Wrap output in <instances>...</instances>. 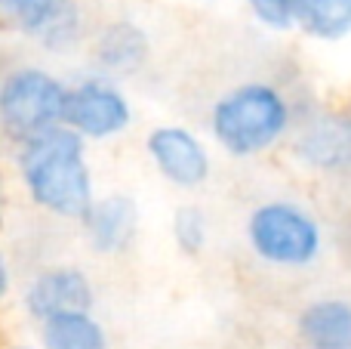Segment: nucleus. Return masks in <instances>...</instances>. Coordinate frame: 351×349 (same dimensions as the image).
<instances>
[{
	"label": "nucleus",
	"mask_w": 351,
	"mask_h": 349,
	"mask_svg": "<svg viewBox=\"0 0 351 349\" xmlns=\"http://www.w3.org/2000/svg\"><path fill=\"white\" fill-rule=\"evenodd\" d=\"M16 349H31V346H16Z\"/></svg>",
	"instance_id": "a211bd4d"
},
{
	"label": "nucleus",
	"mask_w": 351,
	"mask_h": 349,
	"mask_svg": "<svg viewBox=\"0 0 351 349\" xmlns=\"http://www.w3.org/2000/svg\"><path fill=\"white\" fill-rule=\"evenodd\" d=\"M247 6L265 28L287 31L296 25V0H247Z\"/></svg>",
	"instance_id": "dca6fc26"
},
{
	"label": "nucleus",
	"mask_w": 351,
	"mask_h": 349,
	"mask_svg": "<svg viewBox=\"0 0 351 349\" xmlns=\"http://www.w3.org/2000/svg\"><path fill=\"white\" fill-rule=\"evenodd\" d=\"M247 241L256 257L284 269H302L321 254V226L293 201H265L250 214Z\"/></svg>",
	"instance_id": "7ed1b4c3"
},
{
	"label": "nucleus",
	"mask_w": 351,
	"mask_h": 349,
	"mask_svg": "<svg viewBox=\"0 0 351 349\" xmlns=\"http://www.w3.org/2000/svg\"><path fill=\"white\" fill-rule=\"evenodd\" d=\"M299 337L308 349H351V303L321 297L299 315Z\"/></svg>",
	"instance_id": "9b49d317"
},
{
	"label": "nucleus",
	"mask_w": 351,
	"mask_h": 349,
	"mask_svg": "<svg viewBox=\"0 0 351 349\" xmlns=\"http://www.w3.org/2000/svg\"><path fill=\"white\" fill-rule=\"evenodd\" d=\"M93 284L74 266H53L43 269L25 291V309L31 319L47 322L65 313H90Z\"/></svg>",
	"instance_id": "6e6552de"
},
{
	"label": "nucleus",
	"mask_w": 351,
	"mask_h": 349,
	"mask_svg": "<svg viewBox=\"0 0 351 349\" xmlns=\"http://www.w3.org/2000/svg\"><path fill=\"white\" fill-rule=\"evenodd\" d=\"M68 87L49 71L25 65L0 80V127L25 142L65 121Z\"/></svg>",
	"instance_id": "20e7f679"
},
{
	"label": "nucleus",
	"mask_w": 351,
	"mask_h": 349,
	"mask_svg": "<svg viewBox=\"0 0 351 349\" xmlns=\"http://www.w3.org/2000/svg\"><path fill=\"white\" fill-rule=\"evenodd\" d=\"M210 127L216 142L234 158H253V155L271 148L290 127V105L284 93L271 84L250 80L228 90L210 115Z\"/></svg>",
	"instance_id": "f03ea898"
},
{
	"label": "nucleus",
	"mask_w": 351,
	"mask_h": 349,
	"mask_svg": "<svg viewBox=\"0 0 351 349\" xmlns=\"http://www.w3.org/2000/svg\"><path fill=\"white\" fill-rule=\"evenodd\" d=\"M10 284H12V278H10V266H6V257H3V251H0V300H3V297L10 294Z\"/></svg>",
	"instance_id": "f3484780"
},
{
	"label": "nucleus",
	"mask_w": 351,
	"mask_h": 349,
	"mask_svg": "<svg viewBox=\"0 0 351 349\" xmlns=\"http://www.w3.org/2000/svg\"><path fill=\"white\" fill-rule=\"evenodd\" d=\"M296 155L311 170H351V115L333 111V115H321L315 121H308L299 130Z\"/></svg>",
	"instance_id": "1a4fd4ad"
},
{
	"label": "nucleus",
	"mask_w": 351,
	"mask_h": 349,
	"mask_svg": "<svg viewBox=\"0 0 351 349\" xmlns=\"http://www.w3.org/2000/svg\"><path fill=\"white\" fill-rule=\"evenodd\" d=\"M136 214L133 198L127 195H108L93 201L90 214L84 216L86 238L99 254H121L130 247V241L136 238Z\"/></svg>",
	"instance_id": "9d476101"
},
{
	"label": "nucleus",
	"mask_w": 351,
	"mask_h": 349,
	"mask_svg": "<svg viewBox=\"0 0 351 349\" xmlns=\"http://www.w3.org/2000/svg\"><path fill=\"white\" fill-rule=\"evenodd\" d=\"M133 109L127 96L108 78H86L68 87L65 127H71L80 139H108L130 127Z\"/></svg>",
	"instance_id": "39448f33"
},
{
	"label": "nucleus",
	"mask_w": 351,
	"mask_h": 349,
	"mask_svg": "<svg viewBox=\"0 0 351 349\" xmlns=\"http://www.w3.org/2000/svg\"><path fill=\"white\" fill-rule=\"evenodd\" d=\"M0 19L56 53L71 47L80 34L74 0H0Z\"/></svg>",
	"instance_id": "423d86ee"
},
{
	"label": "nucleus",
	"mask_w": 351,
	"mask_h": 349,
	"mask_svg": "<svg viewBox=\"0 0 351 349\" xmlns=\"http://www.w3.org/2000/svg\"><path fill=\"white\" fill-rule=\"evenodd\" d=\"M145 56H148V37L133 22L108 25L96 41V62L102 65V71L111 74L136 71L145 62Z\"/></svg>",
	"instance_id": "f8f14e48"
},
{
	"label": "nucleus",
	"mask_w": 351,
	"mask_h": 349,
	"mask_svg": "<svg viewBox=\"0 0 351 349\" xmlns=\"http://www.w3.org/2000/svg\"><path fill=\"white\" fill-rule=\"evenodd\" d=\"M296 25L317 41L351 34V0H296Z\"/></svg>",
	"instance_id": "4468645a"
},
{
	"label": "nucleus",
	"mask_w": 351,
	"mask_h": 349,
	"mask_svg": "<svg viewBox=\"0 0 351 349\" xmlns=\"http://www.w3.org/2000/svg\"><path fill=\"white\" fill-rule=\"evenodd\" d=\"M148 155L167 183L197 189L210 177V155L204 142L185 127H158L148 133Z\"/></svg>",
	"instance_id": "0eeeda50"
},
{
	"label": "nucleus",
	"mask_w": 351,
	"mask_h": 349,
	"mask_svg": "<svg viewBox=\"0 0 351 349\" xmlns=\"http://www.w3.org/2000/svg\"><path fill=\"white\" fill-rule=\"evenodd\" d=\"M19 170L28 195L56 216L84 220L96 201L84 139L65 124L25 139L19 148Z\"/></svg>",
	"instance_id": "f257e3e1"
},
{
	"label": "nucleus",
	"mask_w": 351,
	"mask_h": 349,
	"mask_svg": "<svg viewBox=\"0 0 351 349\" xmlns=\"http://www.w3.org/2000/svg\"><path fill=\"white\" fill-rule=\"evenodd\" d=\"M43 349H108L105 328L90 313L53 315L40 328Z\"/></svg>",
	"instance_id": "ddd939ff"
},
{
	"label": "nucleus",
	"mask_w": 351,
	"mask_h": 349,
	"mask_svg": "<svg viewBox=\"0 0 351 349\" xmlns=\"http://www.w3.org/2000/svg\"><path fill=\"white\" fill-rule=\"evenodd\" d=\"M206 235H210V229H206V216L200 207L185 204V207H179L173 214V238L179 245V251L191 254V257L200 254L206 245Z\"/></svg>",
	"instance_id": "2eb2a0df"
}]
</instances>
